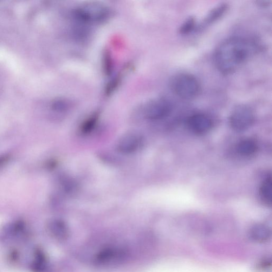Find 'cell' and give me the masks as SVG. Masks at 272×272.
<instances>
[{"mask_svg": "<svg viewBox=\"0 0 272 272\" xmlns=\"http://www.w3.org/2000/svg\"><path fill=\"white\" fill-rule=\"evenodd\" d=\"M257 50L256 42L249 38L234 36L226 39L215 52L216 67L221 74L230 75L241 67Z\"/></svg>", "mask_w": 272, "mask_h": 272, "instance_id": "cell-1", "label": "cell"}, {"mask_svg": "<svg viewBox=\"0 0 272 272\" xmlns=\"http://www.w3.org/2000/svg\"><path fill=\"white\" fill-rule=\"evenodd\" d=\"M170 85L175 95L187 100L196 98L201 89L196 78L187 73L178 74L173 76L171 79Z\"/></svg>", "mask_w": 272, "mask_h": 272, "instance_id": "cell-2", "label": "cell"}, {"mask_svg": "<svg viewBox=\"0 0 272 272\" xmlns=\"http://www.w3.org/2000/svg\"><path fill=\"white\" fill-rule=\"evenodd\" d=\"M110 11L106 6L96 4L80 6L73 12L76 20L85 24L103 22L107 20Z\"/></svg>", "mask_w": 272, "mask_h": 272, "instance_id": "cell-3", "label": "cell"}, {"mask_svg": "<svg viewBox=\"0 0 272 272\" xmlns=\"http://www.w3.org/2000/svg\"><path fill=\"white\" fill-rule=\"evenodd\" d=\"M253 110L247 105H241L233 110L230 116V125L237 132L247 130L255 121Z\"/></svg>", "mask_w": 272, "mask_h": 272, "instance_id": "cell-4", "label": "cell"}, {"mask_svg": "<svg viewBox=\"0 0 272 272\" xmlns=\"http://www.w3.org/2000/svg\"><path fill=\"white\" fill-rule=\"evenodd\" d=\"M172 109V106L169 100L158 98L147 103L144 107L143 112L147 119L157 121L169 116Z\"/></svg>", "mask_w": 272, "mask_h": 272, "instance_id": "cell-5", "label": "cell"}, {"mask_svg": "<svg viewBox=\"0 0 272 272\" xmlns=\"http://www.w3.org/2000/svg\"><path fill=\"white\" fill-rule=\"evenodd\" d=\"M127 250L120 247H109L102 249L94 258L96 264L100 266H112L120 264L126 260Z\"/></svg>", "mask_w": 272, "mask_h": 272, "instance_id": "cell-6", "label": "cell"}, {"mask_svg": "<svg viewBox=\"0 0 272 272\" xmlns=\"http://www.w3.org/2000/svg\"><path fill=\"white\" fill-rule=\"evenodd\" d=\"M142 142V138L140 134L129 133L120 138L116 144V149L120 153L130 154L137 151Z\"/></svg>", "mask_w": 272, "mask_h": 272, "instance_id": "cell-7", "label": "cell"}, {"mask_svg": "<svg viewBox=\"0 0 272 272\" xmlns=\"http://www.w3.org/2000/svg\"><path fill=\"white\" fill-rule=\"evenodd\" d=\"M188 125L194 133L203 135L208 133L213 127L212 120L203 113H196L188 119Z\"/></svg>", "mask_w": 272, "mask_h": 272, "instance_id": "cell-8", "label": "cell"}, {"mask_svg": "<svg viewBox=\"0 0 272 272\" xmlns=\"http://www.w3.org/2000/svg\"><path fill=\"white\" fill-rule=\"evenodd\" d=\"M48 228L51 236L59 241L66 239L69 236L68 226L62 220H51L48 223Z\"/></svg>", "mask_w": 272, "mask_h": 272, "instance_id": "cell-9", "label": "cell"}, {"mask_svg": "<svg viewBox=\"0 0 272 272\" xmlns=\"http://www.w3.org/2000/svg\"><path fill=\"white\" fill-rule=\"evenodd\" d=\"M228 4L226 3H222L213 8L205 17L204 21L199 26V27L204 28L207 26L216 22L220 18L222 17L228 9Z\"/></svg>", "mask_w": 272, "mask_h": 272, "instance_id": "cell-10", "label": "cell"}, {"mask_svg": "<svg viewBox=\"0 0 272 272\" xmlns=\"http://www.w3.org/2000/svg\"><path fill=\"white\" fill-rule=\"evenodd\" d=\"M250 238L254 241L263 243L270 238L271 232L267 226L263 224H257L252 227L249 233Z\"/></svg>", "mask_w": 272, "mask_h": 272, "instance_id": "cell-11", "label": "cell"}, {"mask_svg": "<svg viewBox=\"0 0 272 272\" xmlns=\"http://www.w3.org/2000/svg\"><path fill=\"white\" fill-rule=\"evenodd\" d=\"M258 150L257 142L252 139H245L239 142L237 151L239 154L244 157H249L254 155Z\"/></svg>", "mask_w": 272, "mask_h": 272, "instance_id": "cell-12", "label": "cell"}, {"mask_svg": "<svg viewBox=\"0 0 272 272\" xmlns=\"http://www.w3.org/2000/svg\"><path fill=\"white\" fill-rule=\"evenodd\" d=\"M31 267L34 272H45L47 270V257L42 251L37 250L35 252Z\"/></svg>", "mask_w": 272, "mask_h": 272, "instance_id": "cell-13", "label": "cell"}, {"mask_svg": "<svg viewBox=\"0 0 272 272\" xmlns=\"http://www.w3.org/2000/svg\"><path fill=\"white\" fill-rule=\"evenodd\" d=\"M260 193L264 204L271 206L272 203V183L271 175L263 181L260 188Z\"/></svg>", "mask_w": 272, "mask_h": 272, "instance_id": "cell-14", "label": "cell"}, {"mask_svg": "<svg viewBox=\"0 0 272 272\" xmlns=\"http://www.w3.org/2000/svg\"><path fill=\"white\" fill-rule=\"evenodd\" d=\"M27 231L26 225L22 221H17L10 225L6 231V234L12 238L22 237Z\"/></svg>", "mask_w": 272, "mask_h": 272, "instance_id": "cell-15", "label": "cell"}, {"mask_svg": "<svg viewBox=\"0 0 272 272\" xmlns=\"http://www.w3.org/2000/svg\"><path fill=\"white\" fill-rule=\"evenodd\" d=\"M196 27L195 18L193 17H189L181 25L179 28V33L182 35L189 34L196 29Z\"/></svg>", "mask_w": 272, "mask_h": 272, "instance_id": "cell-16", "label": "cell"}, {"mask_svg": "<svg viewBox=\"0 0 272 272\" xmlns=\"http://www.w3.org/2000/svg\"><path fill=\"white\" fill-rule=\"evenodd\" d=\"M98 119V115H95L91 116V117L84 123L82 128V133L86 134L91 132L94 128Z\"/></svg>", "mask_w": 272, "mask_h": 272, "instance_id": "cell-17", "label": "cell"}, {"mask_svg": "<svg viewBox=\"0 0 272 272\" xmlns=\"http://www.w3.org/2000/svg\"><path fill=\"white\" fill-rule=\"evenodd\" d=\"M271 1H268V0H258L256 1V3L259 6L262 8H266L270 5Z\"/></svg>", "mask_w": 272, "mask_h": 272, "instance_id": "cell-18", "label": "cell"}]
</instances>
